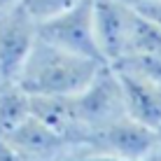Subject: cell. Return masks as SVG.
I'll return each instance as SVG.
<instances>
[{
  "label": "cell",
  "instance_id": "cell-1",
  "mask_svg": "<svg viewBox=\"0 0 161 161\" xmlns=\"http://www.w3.org/2000/svg\"><path fill=\"white\" fill-rule=\"evenodd\" d=\"M101 65V61L58 49L37 35L35 47L14 84L31 96H77L93 80Z\"/></svg>",
  "mask_w": 161,
  "mask_h": 161
},
{
  "label": "cell",
  "instance_id": "cell-2",
  "mask_svg": "<svg viewBox=\"0 0 161 161\" xmlns=\"http://www.w3.org/2000/svg\"><path fill=\"white\" fill-rule=\"evenodd\" d=\"M73 108H75L77 121L84 131V142L93 131L126 117L124 89H121L117 70L112 65L103 63L101 70L93 75V80L77 96H73Z\"/></svg>",
  "mask_w": 161,
  "mask_h": 161
},
{
  "label": "cell",
  "instance_id": "cell-3",
  "mask_svg": "<svg viewBox=\"0 0 161 161\" xmlns=\"http://www.w3.org/2000/svg\"><path fill=\"white\" fill-rule=\"evenodd\" d=\"M37 35H40V40L58 49L105 63L101 58L96 33H93V0H82L75 7L37 24Z\"/></svg>",
  "mask_w": 161,
  "mask_h": 161
},
{
  "label": "cell",
  "instance_id": "cell-4",
  "mask_svg": "<svg viewBox=\"0 0 161 161\" xmlns=\"http://www.w3.org/2000/svg\"><path fill=\"white\" fill-rule=\"evenodd\" d=\"M159 147L161 145L157 131L138 124L131 117H121L103 129L93 131L77 152H101L126 161H147Z\"/></svg>",
  "mask_w": 161,
  "mask_h": 161
},
{
  "label": "cell",
  "instance_id": "cell-5",
  "mask_svg": "<svg viewBox=\"0 0 161 161\" xmlns=\"http://www.w3.org/2000/svg\"><path fill=\"white\" fill-rule=\"evenodd\" d=\"M37 42V21L16 7L0 19V84H14Z\"/></svg>",
  "mask_w": 161,
  "mask_h": 161
},
{
  "label": "cell",
  "instance_id": "cell-6",
  "mask_svg": "<svg viewBox=\"0 0 161 161\" xmlns=\"http://www.w3.org/2000/svg\"><path fill=\"white\" fill-rule=\"evenodd\" d=\"M138 9L117 0H93V33L101 58L114 63L126 54Z\"/></svg>",
  "mask_w": 161,
  "mask_h": 161
},
{
  "label": "cell",
  "instance_id": "cell-7",
  "mask_svg": "<svg viewBox=\"0 0 161 161\" xmlns=\"http://www.w3.org/2000/svg\"><path fill=\"white\" fill-rule=\"evenodd\" d=\"M5 138H9V142L19 149L26 161H68L75 154V147L65 138H61L56 131L44 126L33 114Z\"/></svg>",
  "mask_w": 161,
  "mask_h": 161
},
{
  "label": "cell",
  "instance_id": "cell-8",
  "mask_svg": "<svg viewBox=\"0 0 161 161\" xmlns=\"http://www.w3.org/2000/svg\"><path fill=\"white\" fill-rule=\"evenodd\" d=\"M119 82L124 89V105L126 117L136 119L138 124L152 131L161 129V82L138 77L129 73H119Z\"/></svg>",
  "mask_w": 161,
  "mask_h": 161
},
{
  "label": "cell",
  "instance_id": "cell-9",
  "mask_svg": "<svg viewBox=\"0 0 161 161\" xmlns=\"http://www.w3.org/2000/svg\"><path fill=\"white\" fill-rule=\"evenodd\" d=\"M31 119V93L19 84H0V136H9Z\"/></svg>",
  "mask_w": 161,
  "mask_h": 161
},
{
  "label": "cell",
  "instance_id": "cell-10",
  "mask_svg": "<svg viewBox=\"0 0 161 161\" xmlns=\"http://www.w3.org/2000/svg\"><path fill=\"white\" fill-rule=\"evenodd\" d=\"M157 56L161 58V26H157L154 21H149L147 16H142L138 12L136 24H133L131 37H129V47H126L124 56ZM121 56V58H124Z\"/></svg>",
  "mask_w": 161,
  "mask_h": 161
},
{
  "label": "cell",
  "instance_id": "cell-11",
  "mask_svg": "<svg viewBox=\"0 0 161 161\" xmlns=\"http://www.w3.org/2000/svg\"><path fill=\"white\" fill-rule=\"evenodd\" d=\"M77 3H82V0H21V7H24L37 24H42V21H47V19H52V16L65 12V9L75 7Z\"/></svg>",
  "mask_w": 161,
  "mask_h": 161
},
{
  "label": "cell",
  "instance_id": "cell-12",
  "mask_svg": "<svg viewBox=\"0 0 161 161\" xmlns=\"http://www.w3.org/2000/svg\"><path fill=\"white\" fill-rule=\"evenodd\" d=\"M136 9L142 16H147L149 21H154L157 26H161V0H142Z\"/></svg>",
  "mask_w": 161,
  "mask_h": 161
},
{
  "label": "cell",
  "instance_id": "cell-13",
  "mask_svg": "<svg viewBox=\"0 0 161 161\" xmlns=\"http://www.w3.org/2000/svg\"><path fill=\"white\" fill-rule=\"evenodd\" d=\"M0 161H26L19 154V149L9 142V138L5 136H0Z\"/></svg>",
  "mask_w": 161,
  "mask_h": 161
},
{
  "label": "cell",
  "instance_id": "cell-14",
  "mask_svg": "<svg viewBox=\"0 0 161 161\" xmlns=\"http://www.w3.org/2000/svg\"><path fill=\"white\" fill-rule=\"evenodd\" d=\"M68 161H126V159L110 157V154H101V152H75Z\"/></svg>",
  "mask_w": 161,
  "mask_h": 161
},
{
  "label": "cell",
  "instance_id": "cell-15",
  "mask_svg": "<svg viewBox=\"0 0 161 161\" xmlns=\"http://www.w3.org/2000/svg\"><path fill=\"white\" fill-rule=\"evenodd\" d=\"M19 5H21V0H0V19L5 14H9L12 9H16Z\"/></svg>",
  "mask_w": 161,
  "mask_h": 161
},
{
  "label": "cell",
  "instance_id": "cell-16",
  "mask_svg": "<svg viewBox=\"0 0 161 161\" xmlns=\"http://www.w3.org/2000/svg\"><path fill=\"white\" fill-rule=\"evenodd\" d=\"M117 3H121V5H129V7H138V5H140L142 0H117Z\"/></svg>",
  "mask_w": 161,
  "mask_h": 161
},
{
  "label": "cell",
  "instance_id": "cell-17",
  "mask_svg": "<svg viewBox=\"0 0 161 161\" xmlns=\"http://www.w3.org/2000/svg\"><path fill=\"white\" fill-rule=\"evenodd\" d=\"M157 136H159V145H161V129L157 131Z\"/></svg>",
  "mask_w": 161,
  "mask_h": 161
}]
</instances>
